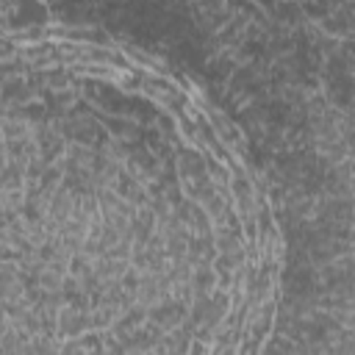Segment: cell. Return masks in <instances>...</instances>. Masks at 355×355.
Listing matches in <instances>:
<instances>
[{
  "label": "cell",
  "mask_w": 355,
  "mask_h": 355,
  "mask_svg": "<svg viewBox=\"0 0 355 355\" xmlns=\"http://www.w3.org/2000/svg\"><path fill=\"white\" fill-rule=\"evenodd\" d=\"M189 311H191V302H186V300H180V297H169V300H164V302L150 305L147 319L155 322V324H161L164 330H175V327H180V324L189 319Z\"/></svg>",
  "instance_id": "1"
},
{
  "label": "cell",
  "mask_w": 355,
  "mask_h": 355,
  "mask_svg": "<svg viewBox=\"0 0 355 355\" xmlns=\"http://www.w3.org/2000/svg\"><path fill=\"white\" fill-rule=\"evenodd\" d=\"M269 19L272 22H277V25H286V28H302L305 22H308V17H305V11H302V3H297V0H280L272 11H269Z\"/></svg>",
  "instance_id": "2"
},
{
  "label": "cell",
  "mask_w": 355,
  "mask_h": 355,
  "mask_svg": "<svg viewBox=\"0 0 355 355\" xmlns=\"http://www.w3.org/2000/svg\"><path fill=\"white\" fill-rule=\"evenodd\" d=\"M189 283H191L194 297H197V294H211V291L216 288V269H214V263H205V261L197 263V266L191 269Z\"/></svg>",
  "instance_id": "3"
},
{
  "label": "cell",
  "mask_w": 355,
  "mask_h": 355,
  "mask_svg": "<svg viewBox=\"0 0 355 355\" xmlns=\"http://www.w3.org/2000/svg\"><path fill=\"white\" fill-rule=\"evenodd\" d=\"M244 250H233V252H216V258L211 261L216 275H225V272H239L244 266Z\"/></svg>",
  "instance_id": "4"
},
{
  "label": "cell",
  "mask_w": 355,
  "mask_h": 355,
  "mask_svg": "<svg viewBox=\"0 0 355 355\" xmlns=\"http://www.w3.org/2000/svg\"><path fill=\"white\" fill-rule=\"evenodd\" d=\"M230 189H233V197L239 200V205H250V200H252V186H250V178H244L241 172L230 180Z\"/></svg>",
  "instance_id": "5"
},
{
  "label": "cell",
  "mask_w": 355,
  "mask_h": 355,
  "mask_svg": "<svg viewBox=\"0 0 355 355\" xmlns=\"http://www.w3.org/2000/svg\"><path fill=\"white\" fill-rule=\"evenodd\" d=\"M277 3H280V0H255V6H261V8L266 11V14H269V11H272V8L277 6Z\"/></svg>",
  "instance_id": "6"
},
{
  "label": "cell",
  "mask_w": 355,
  "mask_h": 355,
  "mask_svg": "<svg viewBox=\"0 0 355 355\" xmlns=\"http://www.w3.org/2000/svg\"><path fill=\"white\" fill-rule=\"evenodd\" d=\"M352 31H355V14H352Z\"/></svg>",
  "instance_id": "7"
}]
</instances>
